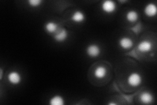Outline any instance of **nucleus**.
I'll return each mask as SVG.
<instances>
[{"instance_id":"1","label":"nucleus","mask_w":157,"mask_h":105,"mask_svg":"<svg viewBox=\"0 0 157 105\" xmlns=\"http://www.w3.org/2000/svg\"><path fill=\"white\" fill-rule=\"evenodd\" d=\"M128 83L132 87H137L141 85L142 82V77L137 72H133L128 76L127 79Z\"/></svg>"},{"instance_id":"2","label":"nucleus","mask_w":157,"mask_h":105,"mask_svg":"<svg viewBox=\"0 0 157 105\" xmlns=\"http://www.w3.org/2000/svg\"><path fill=\"white\" fill-rule=\"evenodd\" d=\"M102 10L106 13H113L117 9V4L115 2L111 0H106L103 2L101 5Z\"/></svg>"},{"instance_id":"14","label":"nucleus","mask_w":157,"mask_h":105,"mask_svg":"<svg viewBox=\"0 0 157 105\" xmlns=\"http://www.w3.org/2000/svg\"><path fill=\"white\" fill-rule=\"evenodd\" d=\"M49 103H50L51 105H63L65 102L64 99L62 96L55 95L50 99Z\"/></svg>"},{"instance_id":"13","label":"nucleus","mask_w":157,"mask_h":105,"mask_svg":"<svg viewBox=\"0 0 157 105\" xmlns=\"http://www.w3.org/2000/svg\"><path fill=\"white\" fill-rule=\"evenodd\" d=\"M126 19L127 21L130 22H135L137 21V19L139 18V14L134 10H131V11H128L126 14Z\"/></svg>"},{"instance_id":"15","label":"nucleus","mask_w":157,"mask_h":105,"mask_svg":"<svg viewBox=\"0 0 157 105\" xmlns=\"http://www.w3.org/2000/svg\"><path fill=\"white\" fill-rule=\"evenodd\" d=\"M28 3L30 6L33 7H37L42 3V1H41V0H29Z\"/></svg>"},{"instance_id":"9","label":"nucleus","mask_w":157,"mask_h":105,"mask_svg":"<svg viewBox=\"0 0 157 105\" xmlns=\"http://www.w3.org/2000/svg\"><path fill=\"white\" fill-rule=\"evenodd\" d=\"M140 101L143 103L144 104H151L153 101L154 97L153 95L150 92L148 91H144L142 93H141L140 96Z\"/></svg>"},{"instance_id":"5","label":"nucleus","mask_w":157,"mask_h":105,"mask_svg":"<svg viewBox=\"0 0 157 105\" xmlns=\"http://www.w3.org/2000/svg\"><path fill=\"white\" fill-rule=\"evenodd\" d=\"M144 13L145 15L148 17H153L156 16L157 13L156 6L153 3H148L144 9Z\"/></svg>"},{"instance_id":"4","label":"nucleus","mask_w":157,"mask_h":105,"mask_svg":"<svg viewBox=\"0 0 157 105\" xmlns=\"http://www.w3.org/2000/svg\"><path fill=\"white\" fill-rule=\"evenodd\" d=\"M68 37V32L65 28H60L54 35V38L58 42H64Z\"/></svg>"},{"instance_id":"11","label":"nucleus","mask_w":157,"mask_h":105,"mask_svg":"<svg viewBox=\"0 0 157 105\" xmlns=\"http://www.w3.org/2000/svg\"><path fill=\"white\" fill-rule=\"evenodd\" d=\"M71 20L73 22L76 23H81L85 20V15L81 11H76L73 14L71 17Z\"/></svg>"},{"instance_id":"8","label":"nucleus","mask_w":157,"mask_h":105,"mask_svg":"<svg viewBox=\"0 0 157 105\" xmlns=\"http://www.w3.org/2000/svg\"><path fill=\"white\" fill-rule=\"evenodd\" d=\"M152 47H153V45L149 40L141 41L137 46V49L141 53L149 52L151 51Z\"/></svg>"},{"instance_id":"12","label":"nucleus","mask_w":157,"mask_h":105,"mask_svg":"<svg viewBox=\"0 0 157 105\" xmlns=\"http://www.w3.org/2000/svg\"><path fill=\"white\" fill-rule=\"evenodd\" d=\"M107 74V69L102 66H100L96 68L94 71V76L98 79H102L106 76Z\"/></svg>"},{"instance_id":"6","label":"nucleus","mask_w":157,"mask_h":105,"mask_svg":"<svg viewBox=\"0 0 157 105\" xmlns=\"http://www.w3.org/2000/svg\"><path fill=\"white\" fill-rule=\"evenodd\" d=\"M119 46L124 49H130L134 46V42L130 38L122 37L119 39Z\"/></svg>"},{"instance_id":"3","label":"nucleus","mask_w":157,"mask_h":105,"mask_svg":"<svg viewBox=\"0 0 157 105\" xmlns=\"http://www.w3.org/2000/svg\"><path fill=\"white\" fill-rule=\"evenodd\" d=\"M86 53L90 57H97L101 53V49L96 44H90L86 47Z\"/></svg>"},{"instance_id":"10","label":"nucleus","mask_w":157,"mask_h":105,"mask_svg":"<svg viewBox=\"0 0 157 105\" xmlns=\"http://www.w3.org/2000/svg\"><path fill=\"white\" fill-rule=\"evenodd\" d=\"M45 30L49 34H56L60 28L58 26V24L54 22H48L45 26Z\"/></svg>"},{"instance_id":"7","label":"nucleus","mask_w":157,"mask_h":105,"mask_svg":"<svg viewBox=\"0 0 157 105\" xmlns=\"http://www.w3.org/2000/svg\"><path fill=\"white\" fill-rule=\"evenodd\" d=\"M8 80L13 85H17L22 80V77L18 72L12 71L8 74Z\"/></svg>"},{"instance_id":"16","label":"nucleus","mask_w":157,"mask_h":105,"mask_svg":"<svg viewBox=\"0 0 157 105\" xmlns=\"http://www.w3.org/2000/svg\"><path fill=\"white\" fill-rule=\"evenodd\" d=\"M109 104V105H111V104H113V105H116L117 104L116 103H109V104Z\"/></svg>"}]
</instances>
